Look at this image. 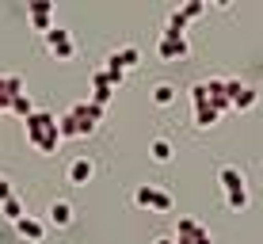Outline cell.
Here are the masks:
<instances>
[{
	"label": "cell",
	"mask_w": 263,
	"mask_h": 244,
	"mask_svg": "<svg viewBox=\"0 0 263 244\" xmlns=\"http://www.w3.org/2000/svg\"><path fill=\"white\" fill-rule=\"evenodd\" d=\"M23 122H27V126H23V130H27V145H34V149H39L42 134H46L53 122H58V115H50V111H34L31 119H23Z\"/></svg>",
	"instance_id": "cell-8"
},
{
	"label": "cell",
	"mask_w": 263,
	"mask_h": 244,
	"mask_svg": "<svg viewBox=\"0 0 263 244\" xmlns=\"http://www.w3.org/2000/svg\"><path fill=\"white\" fill-rule=\"evenodd\" d=\"M46 214H50V225H58V229H69L72 225V202L69 198H53Z\"/></svg>",
	"instance_id": "cell-12"
},
{
	"label": "cell",
	"mask_w": 263,
	"mask_h": 244,
	"mask_svg": "<svg viewBox=\"0 0 263 244\" xmlns=\"http://www.w3.org/2000/svg\"><path fill=\"white\" fill-rule=\"evenodd\" d=\"M157 53H160L164 61H179V58H187V53H191V42H187V34H168V31H160Z\"/></svg>",
	"instance_id": "cell-5"
},
{
	"label": "cell",
	"mask_w": 263,
	"mask_h": 244,
	"mask_svg": "<svg viewBox=\"0 0 263 244\" xmlns=\"http://www.w3.org/2000/svg\"><path fill=\"white\" fill-rule=\"evenodd\" d=\"M42 42H46V50L58 61H72L77 58V42H72V34L65 31V27H53L50 34H42Z\"/></svg>",
	"instance_id": "cell-4"
},
{
	"label": "cell",
	"mask_w": 263,
	"mask_h": 244,
	"mask_svg": "<svg viewBox=\"0 0 263 244\" xmlns=\"http://www.w3.org/2000/svg\"><path fill=\"white\" fill-rule=\"evenodd\" d=\"M176 92H179L176 84H168V80H160V84L153 88V103H157V107H172V103H176Z\"/></svg>",
	"instance_id": "cell-15"
},
{
	"label": "cell",
	"mask_w": 263,
	"mask_h": 244,
	"mask_svg": "<svg viewBox=\"0 0 263 244\" xmlns=\"http://www.w3.org/2000/svg\"><path fill=\"white\" fill-rule=\"evenodd\" d=\"M217 119H221V115H217L214 107H195V126H202V130H206V126H214Z\"/></svg>",
	"instance_id": "cell-20"
},
{
	"label": "cell",
	"mask_w": 263,
	"mask_h": 244,
	"mask_svg": "<svg viewBox=\"0 0 263 244\" xmlns=\"http://www.w3.org/2000/svg\"><path fill=\"white\" fill-rule=\"evenodd\" d=\"M4 111H8V107H4V103H0V115H4Z\"/></svg>",
	"instance_id": "cell-27"
},
{
	"label": "cell",
	"mask_w": 263,
	"mask_h": 244,
	"mask_svg": "<svg viewBox=\"0 0 263 244\" xmlns=\"http://www.w3.org/2000/svg\"><path fill=\"white\" fill-rule=\"evenodd\" d=\"M217 183H221V191H225V206L229 210H248V187H244V172L237 164H221L217 168Z\"/></svg>",
	"instance_id": "cell-1"
},
{
	"label": "cell",
	"mask_w": 263,
	"mask_h": 244,
	"mask_svg": "<svg viewBox=\"0 0 263 244\" xmlns=\"http://www.w3.org/2000/svg\"><path fill=\"white\" fill-rule=\"evenodd\" d=\"M0 214H4V218L12 221V225H15V221L23 218V202H20V198H8V202L0 206Z\"/></svg>",
	"instance_id": "cell-21"
},
{
	"label": "cell",
	"mask_w": 263,
	"mask_h": 244,
	"mask_svg": "<svg viewBox=\"0 0 263 244\" xmlns=\"http://www.w3.org/2000/svg\"><path fill=\"white\" fill-rule=\"evenodd\" d=\"M111 96H115L111 77H107L103 69H96V73H92V99H96L99 107H107V103H111Z\"/></svg>",
	"instance_id": "cell-11"
},
{
	"label": "cell",
	"mask_w": 263,
	"mask_h": 244,
	"mask_svg": "<svg viewBox=\"0 0 263 244\" xmlns=\"http://www.w3.org/2000/svg\"><path fill=\"white\" fill-rule=\"evenodd\" d=\"M225 92H229V99H233V111H252L256 107V99H259V92L256 88H248V84H240V80H225Z\"/></svg>",
	"instance_id": "cell-7"
},
{
	"label": "cell",
	"mask_w": 263,
	"mask_h": 244,
	"mask_svg": "<svg viewBox=\"0 0 263 244\" xmlns=\"http://www.w3.org/2000/svg\"><path fill=\"white\" fill-rule=\"evenodd\" d=\"M183 12H187V20H198V15L206 12V4H202V0H187V4H183Z\"/></svg>",
	"instance_id": "cell-23"
},
{
	"label": "cell",
	"mask_w": 263,
	"mask_h": 244,
	"mask_svg": "<svg viewBox=\"0 0 263 244\" xmlns=\"http://www.w3.org/2000/svg\"><path fill=\"white\" fill-rule=\"evenodd\" d=\"M15 233H20L23 240H42L46 237V225H42L39 218H31V214H23V218L15 221Z\"/></svg>",
	"instance_id": "cell-14"
},
{
	"label": "cell",
	"mask_w": 263,
	"mask_h": 244,
	"mask_svg": "<svg viewBox=\"0 0 263 244\" xmlns=\"http://www.w3.org/2000/svg\"><path fill=\"white\" fill-rule=\"evenodd\" d=\"M206 96H210V107L217 115L233 111V99H229V92H225V77H210L206 80Z\"/></svg>",
	"instance_id": "cell-10"
},
{
	"label": "cell",
	"mask_w": 263,
	"mask_h": 244,
	"mask_svg": "<svg viewBox=\"0 0 263 244\" xmlns=\"http://www.w3.org/2000/svg\"><path fill=\"white\" fill-rule=\"evenodd\" d=\"M134 206H141V210H157V214H168L172 206V195L164 187H153V183H141L138 191H134Z\"/></svg>",
	"instance_id": "cell-3"
},
{
	"label": "cell",
	"mask_w": 263,
	"mask_h": 244,
	"mask_svg": "<svg viewBox=\"0 0 263 244\" xmlns=\"http://www.w3.org/2000/svg\"><path fill=\"white\" fill-rule=\"evenodd\" d=\"M103 111H107V107H99L96 99H77V103L69 107V115L80 122V138H88V134L99 130V122H103Z\"/></svg>",
	"instance_id": "cell-2"
},
{
	"label": "cell",
	"mask_w": 263,
	"mask_h": 244,
	"mask_svg": "<svg viewBox=\"0 0 263 244\" xmlns=\"http://www.w3.org/2000/svg\"><path fill=\"white\" fill-rule=\"evenodd\" d=\"M0 179H4V176H0Z\"/></svg>",
	"instance_id": "cell-28"
},
{
	"label": "cell",
	"mask_w": 263,
	"mask_h": 244,
	"mask_svg": "<svg viewBox=\"0 0 263 244\" xmlns=\"http://www.w3.org/2000/svg\"><path fill=\"white\" fill-rule=\"evenodd\" d=\"M65 176H69L72 187H88V179L96 176V160L92 157H72L69 168H65Z\"/></svg>",
	"instance_id": "cell-9"
},
{
	"label": "cell",
	"mask_w": 263,
	"mask_h": 244,
	"mask_svg": "<svg viewBox=\"0 0 263 244\" xmlns=\"http://www.w3.org/2000/svg\"><path fill=\"white\" fill-rule=\"evenodd\" d=\"M15 96H23V77H15V73H0V103L12 107V99H15Z\"/></svg>",
	"instance_id": "cell-13"
},
{
	"label": "cell",
	"mask_w": 263,
	"mask_h": 244,
	"mask_svg": "<svg viewBox=\"0 0 263 244\" xmlns=\"http://www.w3.org/2000/svg\"><path fill=\"white\" fill-rule=\"evenodd\" d=\"M27 15H31V27L39 34H50L53 27H58L53 23V4L50 0H31V4H27Z\"/></svg>",
	"instance_id": "cell-6"
},
{
	"label": "cell",
	"mask_w": 263,
	"mask_h": 244,
	"mask_svg": "<svg viewBox=\"0 0 263 244\" xmlns=\"http://www.w3.org/2000/svg\"><path fill=\"white\" fill-rule=\"evenodd\" d=\"M153 244H176V237H157Z\"/></svg>",
	"instance_id": "cell-26"
},
{
	"label": "cell",
	"mask_w": 263,
	"mask_h": 244,
	"mask_svg": "<svg viewBox=\"0 0 263 244\" xmlns=\"http://www.w3.org/2000/svg\"><path fill=\"white\" fill-rule=\"evenodd\" d=\"M183 244H214V237H210V229L202 225V229H198V237H195V240H183Z\"/></svg>",
	"instance_id": "cell-24"
},
{
	"label": "cell",
	"mask_w": 263,
	"mask_h": 244,
	"mask_svg": "<svg viewBox=\"0 0 263 244\" xmlns=\"http://www.w3.org/2000/svg\"><path fill=\"white\" fill-rule=\"evenodd\" d=\"M198 229H202V221H195V218H187V214H183V218L176 221V240H195Z\"/></svg>",
	"instance_id": "cell-16"
},
{
	"label": "cell",
	"mask_w": 263,
	"mask_h": 244,
	"mask_svg": "<svg viewBox=\"0 0 263 244\" xmlns=\"http://www.w3.org/2000/svg\"><path fill=\"white\" fill-rule=\"evenodd\" d=\"M191 103H195V107H210V96H206V80H195V84H191Z\"/></svg>",
	"instance_id": "cell-22"
},
{
	"label": "cell",
	"mask_w": 263,
	"mask_h": 244,
	"mask_svg": "<svg viewBox=\"0 0 263 244\" xmlns=\"http://www.w3.org/2000/svg\"><path fill=\"white\" fill-rule=\"evenodd\" d=\"M149 157L157 160V164H168V160H172V141H168V138H153Z\"/></svg>",
	"instance_id": "cell-17"
},
{
	"label": "cell",
	"mask_w": 263,
	"mask_h": 244,
	"mask_svg": "<svg viewBox=\"0 0 263 244\" xmlns=\"http://www.w3.org/2000/svg\"><path fill=\"white\" fill-rule=\"evenodd\" d=\"M58 130H61V138H80V122L72 119V115H61V119H58Z\"/></svg>",
	"instance_id": "cell-19"
},
{
	"label": "cell",
	"mask_w": 263,
	"mask_h": 244,
	"mask_svg": "<svg viewBox=\"0 0 263 244\" xmlns=\"http://www.w3.org/2000/svg\"><path fill=\"white\" fill-rule=\"evenodd\" d=\"M8 111H12V115H20V119H31V115H34V103H31V96H15L12 99V107H8Z\"/></svg>",
	"instance_id": "cell-18"
},
{
	"label": "cell",
	"mask_w": 263,
	"mask_h": 244,
	"mask_svg": "<svg viewBox=\"0 0 263 244\" xmlns=\"http://www.w3.org/2000/svg\"><path fill=\"white\" fill-rule=\"evenodd\" d=\"M8 198H15V191H12V183H8V179H0V206H4Z\"/></svg>",
	"instance_id": "cell-25"
}]
</instances>
